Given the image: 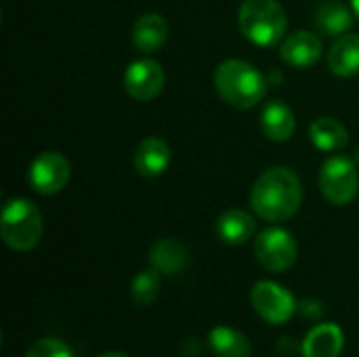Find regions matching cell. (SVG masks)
Returning <instances> with one entry per match:
<instances>
[{"label":"cell","mask_w":359,"mask_h":357,"mask_svg":"<svg viewBox=\"0 0 359 357\" xmlns=\"http://www.w3.org/2000/svg\"><path fill=\"white\" fill-rule=\"evenodd\" d=\"M303 202V187L299 177L284 166L265 170L252 185L250 206L257 217L280 223L297 215Z\"/></svg>","instance_id":"obj_1"},{"label":"cell","mask_w":359,"mask_h":357,"mask_svg":"<svg viewBox=\"0 0 359 357\" xmlns=\"http://www.w3.org/2000/svg\"><path fill=\"white\" fill-rule=\"evenodd\" d=\"M215 88L227 105L250 109L267 95V80L255 65L242 59H227L215 69Z\"/></svg>","instance_id":"obj_2"},{"label":"cell","mask_w":359,"mask_h":357,"mask_svg":"<svg viewBox=\"0 0 359 357\" xmlns=\"http://www.w3.org/2000/svg\"><path fill=\"white\" fill-rule=\"evenodd\" d=\"M238 23L246 40L257 46H276L288 27L286 11L278 0H244Z\"/></svg>","instance_id":"obj_3"},{"label":"cell","mask_w":359,"mask_h":357,"mask_svg":"<svg viewBox=\"0 0 359 357\" xmlns=\"http://www.w3.org/2000/svg\"><path fill=\"white\" fill-rule=\"evenodd\" d=\"M42 217L40 210L23 198L8 200L0 217V234L11 250L27 252L38 246L42 238Z\"/></svg>","instance_id":"obj_4"},{"label":"cell","mask_w":359,"mask_h":357,"mask_svg":"<svg viewBox=\"0 0 359 357\" xmlns=\"http://www.w3.org/2000/svg\"><path fill=\"white\" fill-rule=\"evenodd\" d=\"M320 189L330 204L345 206L355 200L359 191V173L353 160L332 156L320 170Z\"/></svg>","instance_id":"obj_5"},{"label":"cell","mask_w":359,"mask_h":357,"mask_svg":"<svg viewBox=\"0 0 359 357\" xmlns=\"http://www.w3.org/2000/svg\"><path fill=\"white\" fill-rule=\"evenodd\" d=\"M297 255H299L297 240L292 238L290 231L282 227H269L261 231L259 238L255 240L257 261L273 274H282L290 269L297 263Z\"/></svg>","instance_id":"obj_6"},{"label":"cell","mask_w":359,"mask_h":357,"mask_svg":"<svg viewBox=\"0 0 359 357\" xmlns=\"http://www.w3.org/2000/svg\"><path fill=\"white\" fill-rule=\"evenodd\" d=\"M250 305L261 320L269 324H286L297 311V301L290 290L282 288L276 282H257L250 290Z\"/></svg>","instance_id":"obj_7"},{"label":"cell","mask_w":359,"mask_h":357,"mask_svg":"<svg viewBox=\"0 0 359 357\" xmlns=\"http://www.w3.org/2000/svg\"><path fill=\"white\" fill-rule=\"evenodd\" d=\"M72 168L63 154L59 151H42L29 164V185L40 196L59 194L69 181Z\"/></svg>","instance_id":"obj_8"},{"label":"cell","mask_w":359,"mask_h":357,"mask_svg":"<svg viewBox=\"0 0 359 357\" xmlns=\"http://www.w3.org/2000/svg\"><path fill=\"white\" fill-rule=\"evenodd\" d=\"M164 69L156 59H137L124 74V88L137 101H151L162 93Z\"/></svg>","instance_id":"obj_9"},{"label":"cell","mask_w":359,"mask_h":357,"mask_svg":"<svg viewBox=\"0 0 359 357\" xmlns=\"http://www.w3.org/2000/svg\"><path fill=\"white\" fill-rule=\"evenodd\" d=\"M133 164L135 170L141 177H160L168 164H170V147L164 139L160 137H147L143 139L133 154Z\"/></svg>","instance_id":"obj_10"},{"label":"cell","mask_w":359,"mask_h":357,"mask_svg":"<svg viewBox=\"0 0 359 357\" xmlns=\"http://www.w3.org/2000/svg\"><path fill=\"white\" fill-rule=\"evenodd\" d=\"M322 55V40L313 32H297L288 36L280 48L282 61L292 67H311Z\"/></svg>","instance_id":"obj_11"},{"label":"cell","mask_w":359,"mask_h":357,"mask_svg":"<svg viewBox=\"0 0 359 357\" xmlns=\"http://www.w3.org/2000/svg\"><path fill=\"white\" fill-rule=\"evenodd\" d=\"M149 263L160 274L177 276L189 267V250L175 238H162L149 248Z\"/></svg>","instance_id":"obj_12"},{"label":"cell","mask_w":359,"mask_h":357,"mask_svg":"<svg viewBox=\"0 0 359 357\" xmlns=\"http://www.w3.org/2000/svg\"><path fill=\"white\" fill-rule=\"evenodd\" d=\"M345 347V335L337 324H320L303 341L305 357H339Z\"/></svg>","instance_id":"obj_13"},{"label":"cell","mask_w":359,"mask_h":357,"mask_svg":"<svg viewBox=\"0 0 359 357\" xmlns=\"http://www.w3.org/2000/svg\"><path fill=\"white\" fill-rule=\"evenodd\" d=\"M255 231H257V223L246 210L231 208L217 219V236L229 246L246 244L255 236Z\"/></svg>","instance_id":"obj_14"},{"label":"cell","mask_w":359,"mask_h":357,"mask_svg":"<svg viewBox=\"0 0 359 357\" xmlns=\"http://www.w3.org/2000/svg\"><path fill=\"white\" fill-rule=\"evenodd\" d=\"M166 38H168V23L158 13H145L133 25V44L141 53L158 50L166 42Z\"/></svg>","instance_id":"obj_15"},{"label":"cell","mask_w":359,"mask_h":357,"mask_svg":"<svg viewBox=\"0 0 359 357\" xmlns=\"http://www.w3.org/2000/svg\"><path fill=\"white\" fill-rule=\"evenodd\" d=\"M261 126L267 139L271 141H288L294 135L297 120L292 109L284 101H269L261 114Z\"/></svg>","instance_id":"obj_16"},{"label":"cell","mask_w":359,"mask_h":357,"mask_svg":"<svg viewBox=\"0 0 359 357\" xmlns=\"http://www.w3.org/2000/svg\"><path fill=\"white\" fill-rule=\"evenodd\" d=\"M332 74L349 78L359 74V34H343L328 53Z\"/></svg>","instance_id":"obj_17"},{"label":"cell","mask_w":359,"mask_h":357,"mask_svg":"<svg viewBox=\"0 0 359 357\" xmlns=\"http://www.w3.org/2000/svg\"><path fill=\"white\" fill-rule=\"evenodd\" d=\"M208 347L215 357H250L252 345L250 341L236 328L215 326L208 335Z\"/></svg>","instance_id":"obj_18"},{"label":"cell","mask_w":359,"mask_h":357,"mask_svg":"<svg viewBox=\"0 0 359 357\" xmlns=\"http://www.w3.org/2000/svg\"><path fill=\"white\" fill-rule=\"evenodd\" d=\"M311 143L322 151H341L349 145L347 128L334 118H318L309 126Z\"/></svg>","instance_id":"obj_19"},{"label":"cell","mask_w":359,"mask_h":357,"mask_svg":"<svg viewBox=\"0 0 359 357\" xmlns=\"http://www.w3.org/2000/svg\"><path fill=\"white\" fill-rule=\"evenodd\" d=\"M353 23L351 11L341 0H326L316 8V25L328 36H343Z\"/></svg>","instance_id":"obj_20"},{"label":"cell","mask_w":359,"mask_h":357,"mask_svg":"<svg viewBox=\"0 0 359 357\" xmlns=\"http://www.w3.org/2000/svg\"><path fill=\"white\" fill-rule=\"evenodd\" d=\"M160 288H162V282H160V271H156L154 267L151 269H145L141 274H137L130 282V299L137 307H149L158 301L160 297Z\"/></svg>","instance_id":"obj_21"},{"label":"cell","mask_w":359,"mask_h":357,"mask_svg":"<svg viewBox=\"0 0 359 357\" xmlns=\"http://www.w3.org/2000/svg\"><path fill=\"white\" fill-rule=\"evenodd\" d=\"M25 357H74V353L59 339H40L29 345Z\"/></svg>","instance_id":"obj_22"},{"label":"cell","mask_w":359,"mask_h":357,"mask_svg":"<svg viewBox=\"0 0 359 357\" xmlns=\"http://www.w3.org/2000/svg\"><path fill=\"white\" fill-rule=\"evenodd\" d=\"M301 311L305 318H322L324 316V305L316 299H305L301 303Z\"/></svg>","instance_id":"obj_23"},{"label":"cell","mask_w":359,"mask_h":357,"mask_svg":"<svg viewBox=\"0 0 359 357\" xmlns=\"http://www.w3.org/2000/svg\"><path fill=\"white\" fill-rule=\"evenodd\" d=\"M99 357H128L126 353H118V351H109V353H103V356Z\"/></svg>","instance_id":"obj_24"},{"label":"cell","mask_w":359,"mask_h":357,"mask_svg":"<svg viewBox=\"0 0 359 357\" xmlns=\"http://www.w3.org/2000/svg\"><path fill=\"white\" fill-rule=\"evenodd\" d=\"M351 6H353V15L359 19V0H351Z\"/></svg>","instance_id":"obj_25"},{"label":"cell","mask_w":359,"mask_h":357,"mask_svg":"<svg viewBox=\"0 0 359 357\" xmlns=\"http://www.w3.org/2000/svg\"><path fill=\"white\" fill-rule=\"evenodd\" d=\"M355 160H358V162H359V149H358V156H355Z\"/></svg>","instance_id":"obj_26"}]
</instances>
